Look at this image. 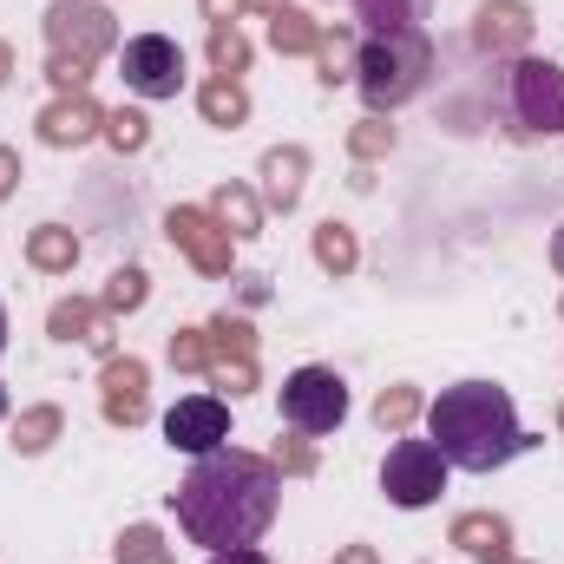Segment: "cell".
<instances>
[{
    "instance_id": "11",
    "label": "cell",
    "mask_w": 564,
    "mask_h": 564,
    "mask_svg": "<svg viewBox=\"0 0 564 564\" xmlns=\"http://www.w3.org/2000/svg\"><path fill=\"white\" fill-rule=\"evenodd\" d=\"M144 368H132V361H126V368H112V414H126V421H139V408H144Z\"/></svg>"
},
{
    "instance_id": "24",
    "label": "cell",
    "mask_w": 564,
    "mask_h": 564,
    "mask_svg": "<svg viewBox=\"0 0 564 564\" xmlns=\"http://www.w3.org/2000/svg\"><path fill=\"white\" fill-rule=\"evenodd\" d=\"M0 414H7V394H0Z\"/></svg>"
},
{
    "instance_id": "13",
    "label": "cell",
    "mask_w": 564,
    "mask_h": 564,
    "mask_svg": "<svg viewBox=\"0 0 564 564\" xmlns=\"http://www.w3.org/2000/svg\"><path fill=\"white\" fill-rule=\"evenodd\" d=\"M119 545H126V564H164V545H158V532H151V525H132Z\"/></svg>"
},
{
    "instance_id": "19",
    "label": "cell",
    "mask_w": 564,
    "mask_h": 564,
    "mask_svg": "<svg viewBox=\"0 0 564 564\" xmlns=\"http://www.w3.org/2000/svg\"><path fill=\"white\" fill-rule=\"evenodd\" d=\"M210 564H270V558H263L257 545H237V552H217V558H210Z\"/></svg>"
},
{
    "instance_id": "7",
    "label": "cell",
    "mask_w": 564,
    "mask_h": 564,
    "mask_svg": "<svg viewBox=\"0 0 564 564\" xmlns=\"http://www.w3.org/2000/svg\"><path fill=\"white\" fill-rule=\"evenodd\" d=\"M119 79H126L139 99H177V93H184V53H177V40H164V33L126 40V46H119Z\"/></svg>"
},
{
    "instance_id": "22",
    "label": "cell",
    "mask_w": 564,
    "mask_h": 564,
    "mask_svg": "<svg viewBox=\"0 0 564 564\" xmlns=\"http://www.w3.org/2000/svg\"><path fill=\"white\" fill-rule=\"evenodd\" d=\"M7 171H13V158H7V151H0V191H7Z\"/></svg>"
},
{
    "instance_id": "17",
    "label": "cell",
    "mask_w": 564,
    "mask_h": 564,
    "mask_svg": "<svg viewBox=\"0 0 564 564\" xmlns=\"http://www.w3.org/2000/svg\"><path fill=\"white\" fill-rule=\"evenodd\" d=\"M46 433H53V414H33V421H26V440H20V446L33 453V446H46Z\"/></svg>"
},
{
    "instance_id": "15",
    "label": "cell",
    "mask_w": 564,
    "mask_h": 564,
    "mask_svg": "<svg viewBox=\"0 0 564 564\" xmlns=\"http://www.w3.org/2000/svg\"><path fill=\"white\" fill-rule=\"evenodd\" d=\"M414 414V394H381V426L388 421H408Z\"/></svg>"
},
{
    "instance_id": "16",
    "label": "cell",
    "mask_w": 564,
    "mask_h": 564,
    "mask_svg": "<svg viewBox=\"0 0 564 564\" xmlns=\"http://www.w3.org/2000/svg\"><path fill=\"white\" fill-rule=\"evenodd\" d=\"M112 139H119V144H144V119L119 112V119H112Z\"/></svg>"
},
{
    "instance_id": "10",
    "label": "cell",
    "mask_w": 564,
    "mask_h": 564,
    "mask_svg": "<svg viewBox=\"0 0 564 564\" xmlns=\"http://www.w3.org/2000/svg\"><path fill=\"white\" fill-rule=\"evenodd\" d=\"M459 545H466L473 558H506V525H499V519H492V525H486V519H466V525H459Z\"/></svg>"
},
{
    "instance_id": "9",
    "label": "cell",
    "mask_w": 564,
    "mask_h": 564,
    "mask_svg": "<svg viewBox=\"0 0 564 564\" xmlns=\"http://www.w3.org/2000/svg\"><path fill=\"white\" fill-rule=\"evenodd\" d=\"M426 7H433V0H361V20H368L375 33H421Z\"/></svg>"
},
{
    "instance_id": "12",
    "label": "cell",
    "mask_w": 564,
    "mask_h": 564,
    "mask_svg": "<svg viewBox=\"0 0 564 564\" xmlns=\"http://www.w3.org/2000/svg\"><path fill=\"white\" fill-rule=\"evenodd\" d=\"M86 132H93V106H73V112H53V119H46V139L53 144L86 139Z\"/></svg>"
},
{
    "instance_id": "8",
    "label": "cell",
    "mask_w": 564,
    "mask_h": 564,
    "mask_svg": "<svg viewBox=\"0 0 564 564\" xmlns=\"http://www.w3.org/2000/svg\"><path fill=\"white\" fill-rule=\"evenodd\" d=\"M164 440H171L177 453L204 459V453H217V446L230 440V408H224L217 394H184V401L164 414Z\"/></svg>"
},
{
    "instance_id": "2",
    "label": "cell",
    "mask_w": 564,
    "mask_h": 564,
    "mask_svg": "<svg viewBox=\"0 0 564 564\" xmlns=\"http://www.w3.org/2000/svg\"><path fill=\"white\" fill-rule=\"evenodd\" d=\"M426 440L459 473H492V466H506V459H519L532 446V433L512 414V394L492 388V381L440 388V401L426 408Z\"/></svg>"
},
{
    "instance_id": "23",
    "label": "cell",
    "mask_w": 564,
    "mask_h": 564,
    "mask_svg": "<svg viewBox=\"0 0 564 564\" xmlns=\"http://www.w3.org/2000/svg\"><path fill=\"white\" fill-rule=\"evenodd\" d=\"M0 348H7V308H0Z\"/></svg>"
},
{
    "instance_id": "3",
    "label": "cell",
    "mask_w": 564,
    "mask_h": 564,
    "mask_svg": "<svg viewBox=\"0 0 564 564\" xmlns=\"http://www.w3.org/2000/svg\"><path fill=\"white\" fill-rule=\"evenodd\" d=\"M426 66H433V53H426L421 33H375L361 46V93H368V106L414 99L426 86Z\"/></svg>"
},
{
    "instance_id": "14",
    "label": "cell",
    "mask_w": 564,
    "mask_h": 564,
    "mask_svg": "<svg viewBox=\"0 0 564 564\" xmlns=\"http://www.w3.org/2000/svg\"><path fill=\"white\" fill-rule=\"evenodd\" d=\"M139 270H119V276H112V302H126V308H132V302H139V295H144V289H139Z\"/></svg>"
},
{
    "instance_id": "21",
    "label": "cell",
    "mask_w": 564,
    "mask_h": 564,
    "mask_svg": "<svg viewBox=\"0 0 564 564\" xmlns=\"http://www.w3.org/2000/svg\"><path fill=\"white\" fill-rule=\"evenodd\" d=\"M552 263H558V270H564V230H558V237H552Z\"/></svg>"
},
{
    "instance_id": "18",
    "label": "cell",
    "mask_w": 564,
    "mask_h": 564,
    "mask_svg": "<svg viewBox=\"0 0 564 564\" xmlns=\"http://www.w3.org/2000/svg\"><path fill=\"white\" fill-rule=\"evenodd\" d=\"M33 257H40V263H59V257H73V250H66V237H40Z\"/></svg>"
},
{
    "instance_id": "25",
    "label": "cell",
    "mask_w": 564,
    "mask_h": 564,
    "mask_svg": "<svg viewBox=\"0 0 564 564\" xmlns=\"http://www.w3.org/2000/svg\"><path fill=\"white\" fill-rule=\"evenodd\" d=\"M0 66H7V53H0Z\"/></svg>"
},
{
    "instance_id": "20",
    "label": "cell",
    "mask_w": 564,
    "mask_h": 564,
    "mask_svg": "<svg viewBox=\"0 0 564 564\" xmlns=\"http://www.w3.org/2000/svg\"><path fill=\"white\" fill-rule=\"evenodd\" d=\"M322 263H348V237L328 230V237H322Z\"/></svg>"
},
{
    "instance_id": "1",
    "label": "cell",
    "mask_w": 564,
    "mask_h": 564,
    "mask_svg": "<svg viewBox=\"0 0 564 564\" xmlns=\"http://www.w3.org/2000/svg\"><path fill=\"white\" fill-rule=\"evenodd\" d=\"M276 466L270 459H250V453H204L191 466V479L177 486V525L191 545H210V552H237V545H257L276 519Z\"/></svg>"
},
{
    "instance_id": "6",
    "label": "cell",
    "mask_w": 564,
    "mask_h": 564,
    "mask_svg": "<svg viewBox=\"0 0 564 564\" xmlns=\"http://www.w3.org/2000/svg\"><path fill=\"white\" fill-rule=\"evenodd\" d=\"M506 106L525 132H564V73L552 59H519L506 79Z\"/></svg>"
},
{
    "instance_id": "4",
    "label": "cell",
    "mask_w": 564,
    "mask_h": 564,
    "mask_svg": "<svg viewBox=\"0 0 564 564\" xmlns=\"http://www.w3.org/2000/svg\"><path fill=\"white\" fill-rule=\"evenodd\" d=\"M282 421L295 433H335L348 421V388L335 368H295L282 381Z\"/></svg>"
},
{
    "instance_id": "5",
    "label": "cell",
    "mask_w": 564,
    "mask_h": 564,
    "mask_svg": "<svg viewBox=\"0 0 564 564\" xmlns=\"http://www.w3.org/2000/svg\"><path fill=\"white\" fill-rule=\"evenodd\" d=\"M381 492H388L401 512L433 506V499L446 492V459H440V446H433V440H401V446L388 453V466H381Z\"/></svg>"
}]
</instances>
